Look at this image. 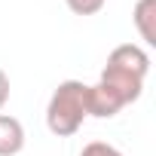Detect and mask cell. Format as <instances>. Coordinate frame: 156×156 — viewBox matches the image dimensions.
<instances>
[{
    "label": "cell",
    "instance_id": "cell-1",
    "mask_svg": "<svg viewBox=\"0 0 156 156\" xmlns=\"http://www.w3.org/2000/svg\"><path fill=\"white\" fill-rule=\"evenodd\" d=\"M86 83L80 80H64L55 86L49 104H46V126L52 135L58 138H70L80 132V126L86 122L89 110H86Z\"/></svg>",
    "mask_w": 156,
    "mask_h": 156
},
{
    "label": "cell",
    "instance_id": "cell-2",
    "mask_svg": "<svg viewBox=\"0 0 156 156\" xmlns=\"http://www.w3.org/2000/svg\"><path fill=\"white\" fill-rule=\"evenodd\" d=\"M104 67H113V70H122V73L138 76V80H147V73H150V55L138 43H122V46H116L107 55V64Z\"/></svg>",
    "mask_w": 156,
    "mask_h": 156
},
{
    "label": "cell",
    "instance_id": "cell-3",
    "mask_svg": "<svg viewBox=\"0 0 156 156\" xmlns=\"http://www.w3.org/2000/svg\"><path fill=\"white\" fill-rule=\"evenodd\" d=\"M122 107H126V104L119 101V95H116L110 86L95 83V86H89V89H86V110H89V116L110 119V116H116Z\"/></svg>",
    "mask_w": 156,
    "mask_h": 156
},
{
    "label": "cell",
    "instance_id": "cell-4",
    "mask_svg": "<svg viewBox=\"0 0 156 156\" xmlns=\"http://www.w3.org/2000/svg\"><path fill=\"white\" fill-rule=\"evenodd\" d=\"M22 150H25V126L9 113H0V156H19Z\"/></svg>",
    "mask_w": 156,
    "mask_h": 156
},
{
    "label": "cell",
    "instance_id": "cell-5",
    "mask_svg": "<svg viewBox=\"0 0 156 156\" xmlns=\"http://www.w3.org/2000/svg\"><path fill=\"white\" fill-rule=\"evenodd\" d=\"M132 22L147 46H156V0H138L132 9Z\"/></svg>",
    "mask_w": 156,
    "mask_h": 156
},
{
    "label": "cell",
    "instance_id": "cell-6",
    "mask_svg": "<svg viewBox=\"0 0 156 156\" xmlns=\"http://www.w3.org/2000/svg\"><path fill=\"white\" fill-rule=\"evenodd\" d=\"M64 3H67V9L73 16H95V12L104 9L107 0H64Z\"/></svg>",
    "mask_w": 156,
    "mask_h": 156
},
{
    "label": "cell",
    "instance_id": "cell-7",
    "mask_svg": "<svg viewBox=\"0 0 156 156\" xmlns=\"http://www.w3.org/2000/svg\"><path fill=\"white\" fill-rule=\"evenodd\" d=\"M80 156H122V150H116V147L107 144V141H89V144L80 150Z\"/></svg>",
    "mask_w": 156,
    "mask_h": 156
},
{
    "label": "cell",
    "instance_id": "cell-8",
    "mask_svg": "<svg viewBox=\"0 0 156 156\" xmlns=\"http://www.w3.org/2000/svg\"><path fill=\"white\" fill-rule=\"evenodd\" d=\"M6 101H9V76H6L3 67H0V110L6 107Z\"/></svg>",
    "mask_w": 156,
    "mask_h": 156
}]
</instances>
